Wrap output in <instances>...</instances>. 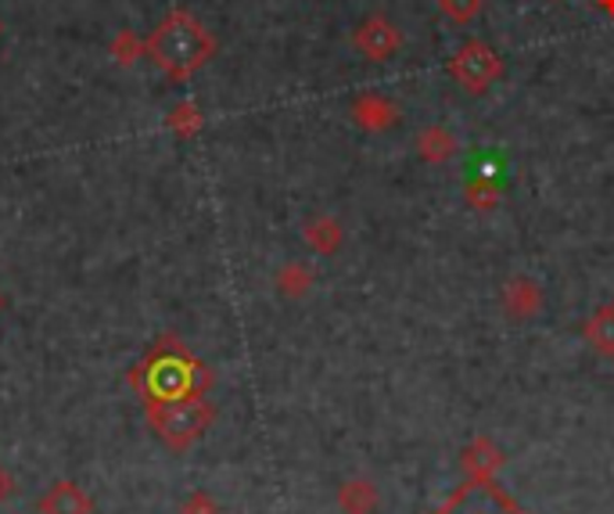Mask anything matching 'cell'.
<instances>
[{
	"mask_svg": "<svg viewBox=\"0 0 614 514\" xmlns=\"http://www.w3.org/2000/svg\"><path fill=\"white\" fill-rule=\"evenodd\" d=\"M144 54V40L136 36L133 30H122L116 40H112V58L119 62V65H133L136 58H141Z\"/></svg>",
	"mask_w": 614,
	"mask_h": 514,
	"instance_id": "d6986e66",
	"label": "cell"
},
{
	"mask_svg": "<svg viewBox=\"0 0 614 514\" xmlns=\"http://www.w3.org/2000/svg\"><path fill=\"white\" fill-rule=\"evenodd\" d=\"M611 360H614V357H611Z\"/></svg>",
	"mask_w": 614,
	"mask_h": 514,
	"instance_id": "d4e9b609",
	"label": "cell"
},
{
	"mask_svg": "<svg viewBox=\"0 0 614 514\" xmlns=\"http://www.w3.org/2000/svg\"><path fill=\"white\" fill-rule=\"evenodd\" d=\"M144 54L155 62L162 76L187 84L190 76H198L216 58V36L190 11L173 8L152 30V36L144 40Z\"/></svg>",
	"mask_w": 614,
	"mask_h": 514,
	"instance_id": "6da1fadb",
	"label": "cell"
},
{
	"mask_svg": "<svg viewBox=\"0 0 614 514\" xmlns=\"http://www.w3.org/2000/svg\"><path fill=\"white\" fill-rule=\"evenodd\" d=\"M500 306L511 320H531L542 309V288L531 277H511L500 292Z\"/></svg>",
	"mask_w": 614,
	"mask_h": 514,
	"instance_id": "9c48e42d",
	"label": "cell"
},
{
	"mask_svg": "<svg viewBox=\"0 0 614 514\" xmlns=\"http://www.w3.org/2000/svg\"><path fill=\"white\" fill-rule=\"evenodd\" d=\"M352 123L366 133L392 130L399 123V105L388 101L385 94H360V98L352 101Z\"/></svg>",
	"mask_w": 614,
	"mask_h": 514,
	"instance_id": "ba28073f",
	"label": "cell"
},
{
	"mask_svg": "<svg viewBox=\"0 0 614 514\" xmlns=\"http://www.w3.org/2000/svg\"><path fill=\"white\" fill-rule=\"evenodd\" d=\"M341 514H374L377 511V485L371 479H349L338 490Z\"/></svg>",
	"mask_w": 614,
	"mask_h": 514,
	"instance_id": "4fadbf2b",
	"label": "cell"
},
{
	"mask_svg": "<svg viewBox=\"0 0 614 514\" xmlns=\"http://www.w3.org/2000/svg\"><path fill=\"white\" fill-rule=\"evenodd\" d=\"M40 514H94V496L73 479H58L40 496Z\"/></svg>",
	"mask_w": 614,
	"mask_h": 514,
	"instance_id": "52a82bcc",
	"label": "cell"
},
{
	"mask_svg": "<svg viewBox=\"0 0 614 514\" xmlns=\"http://www.w3.org/2000/svg\"><path fill=\"white\" fill-rule=\"evenodd\" d=\"M503 461H507V457H503V450L489 436H474L460 453V468L468 479H496Z\"/></svg>",
	"mask_w": 614,
	"mask_h": 514,
	"instance_id": "30bf717a",
	"label": "cell"
},
{
	"mask_svg": "<svg viewBox=\"0 0 614 514\" xmlns=\"http://www.w3.org/2000/svg\"><path fill=\"white\" fill-rule=\"evenodd\" d=\"M417 152H420V158H425V162H431V166H442V162H449V158L460 152V141H457L453 130L428 127V130H420Z\"/></svg>",
	"mask_w": 614,
	"mask_h": 514,
	"instance_id": "7c38bea8",
	"label": "cell"
},
{
	"mask_svg": "<svg viewBox=\"0 0 614 514\" xmlns=\"http://www.w3.org/2000/svg\"><path fill=\"white\" fill-rule=\"evenodd\" d=\"M180 514H220V504H216V500L205 493V490H195V493L184 500Z\"/></svg>",
	"mask_w": 614,
	"mask_h": 514,
	"instance_id": "ffe728a7",
	"label": "cell"
},
{
	"mask_svg": "<svg viewBox=\"0 0 614 514\" xmlns=\"http://www.w3.org/2000/svg\"><path fill=\"white\" fill-rule=\"evenodd\" d=\"M582 335H585V342H590L600 357H614V303L600 306L596 314L585 320Z\"/></svg>",
	"mask_w": 614,
	"mask_h": 514,
	"instance_id": "5bb4252c",
	"label": "cell"
},
{
	"mask_svg": "<svg viewBox=\"0 0 614 514\" xmlns=\"http://www.w3.org/2000/svg\"><path fill=\"white\" fill-rule=\"evenodd\" d=\"M216 407L205 396H184L166 403H147V425L158 431V439L173 450H187L209 431Z\"/></svg>",
	"mask_w": 614,
	"mask_h": 514,
	"instance_id": "3957f363",
	"label": "cell"
},
{
	"mask_svg": "<svg viewBox=\"0 0 614 514\" xmlns=\"http://www.w3.org/2000/svg\"><path fill=\"white\" fill-rule=\"evenodd\" d=\"M352 47H357L366 62H388L399 54L403 33H399V25L385 15H366L357 25V33H352Z\"/></svg>",
	"mask_w": 614,
	"mask_h": 514,
	"instance_id": "8992f818",
	"label": "cell"
},
{
	"mask_svg": "<svg viewBox=\"0 0 614 514\" xmlns=\"http://www.w3.org/2000/svg\"><path fill=\"white\" fill-rule=\"evenodd\" d=\"M596 8L604 11V15H611V19H614V0H596Z\"/></svg>",
	"mask_w": 614,
	"mask_h": 514,
	"instance_id": "7402d4cb",
	"label": "cell"
},
{
	"mask_svg": "<svg viewBox=\"0 0 614 514\" xmlns=\"http://www.w3.org/2000/svg\"><path fill=\"white\" fill-rule=\"evenodd\" d=\"M435 4H439L442 15L457 25H468L485 11V0H435Z\"/></svg>",
	"mask_w": 614,
	"mask_h": 514,
	"instance_id": "ac0fdd59",
	"label": "cell"
},
{
	"mask_svg": "<svg viewBox=\"0 0 614 514\" xmlns=\"http://www.w3.org/2000/svg\"><path fill=\"white\" fill-rule=\"evenodd\" d=\"M431 514H528V511L517 507L514 500L496 485V479H468L463 485H457V490L446 496V504L435 507Z\"/></svg>",
	"mask_w": 614,
	"mask_h": 514,
	"instance_id": "5b68a950",
	"label": "cell"
},
{
	"mask_svg": "<svg viewBox=\"0 0 614 514\" xmlns=\"http://www.w3.org/2000/svg\"><path fill=\"white\" fill-rule=\"evenodd\" d=\"M0 33H4V22H0Z\"/></svg>",
	"mask_w": 614,
	"mask_h": 514,
	"instance_id": "cb8c5ba5",
	"label": "cell"
},
{
	"mask_svg": "<svg viewBox=\"0 0 614 514\" xmlns=\"http://www.w3.org/2000/svg\"><path fill=\"white\" fill-rule=\"evenodd\" d=\"M446 69L468 94H485L503 76V58L485 40H468L453 51Z\"/></svg>",
	"mask_w": 614,
	"mask_h": 514,
	"instance_id": "277c9868",
	"label": "cell"
},
{
	"mask_svg": "<svg viewBox=\"0 0 614 514\" xmlns=\"http://www.w3.org/2000/svg\"><path fill=\"white\" fill-rule=\"evenodd\" d=\"M11 493H15V479H11V471L0 464V504H8Z\"/></svg>",
	"mask_w": 614,
	"mask_h": 514,
	"instance_id": "44dd1931",
	"label": "cell"
},
{
	"mask_svg": "<svg viewBox=\"0 0 614 514\" xmlns=\"http://www.w3.org/2000/svg\"><path fill=\"white\" fill-rule=\"evenodd\" d=\"M303 238L317 255H335L341 249V241H346V231H341V223L335 216H313L303 227Z\"/></svg>",
	"mask_w": 614,
	"mask_h": 514,
	"instance_id": "8fae6325",
	"label": "cell"
},
{
	"mask_svg": "<svg viewBox=\"0 0 614 514\" xmlns=\"http://www.w3.org/2000/svg\"><path fill=\"white\" fill-rule=\"evenodd\" d=\"M133 385L144 392L147 403H166L184 396H205L212 385V374L205 363H198L176 338H162V342L147 353L133 371Z\"/></svg>",
	"mask_w": 614,
	"mask_h": 514,
	"instance_id": "7a4b0ae2",
	"label": "cell"
},
{
	"mask_svg": "<svg viewBox=\"0 0 614 514\" xmlns=\"http://www.w3.org/2000/svg\"><path fill=\"white\" fill-rule=\"evenodd\" d=\"M463 198H468V206H471V209L489 212V209H496V206H500L503 187H500L496 181H489V177H474L468 187H463Z\"/></svg>",
	"mask_w": 614,
	"mask_h": 514,
	"instance_id": "e0dca14e",
	"label": "cell"
},
{
	"mask_svg": "<svg viewBox=\"0 0 614 514\" xmlns=\"http://www.w3.org/2000/svg\"><path fill=\"white\" fill-rule=\"evenodd\" d=\"M0 309H4V295H0Z\"/></svg>",
	"mask_w": 614,
	"mask_h": 514,
	"instance_id": "603a6c76",
	"label": "cell"
},
{
	"mask_svg": "<svg viewBox=\"0 0 614 514\" xmlns=\"http://www.w3.org/2000/svg\"><path fill=\"white\" fill-rule=\"evenodd\" d=\"M313 288V270L306 263H284L277 270V292L288 295V299H298Z\"/></svg>",
	"mask_w": 614,
	"mask_h": 514,
	"instance_id": "2e32d148",
	"label": "cell"
},
{
	"mask_svg": "<svg viewBox=\"0 0 614 514\" xmlns=\"http://www.w3.org/2000/svg\"><path fill=\"white\" fill-rule=\"evenodd\" d=\"M201 108L195 105V101H180L173 108V112L166 116V127L176 133V138H184V141H190V138H198V130H201Z\"/></svg>",
	"mask_w": 614,
	"mask_h": 514,
	"instance_id": "9a60e30c",
	"label": "cell"
}]
</instances>
